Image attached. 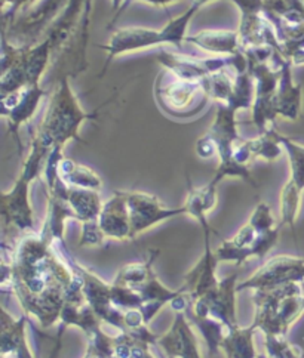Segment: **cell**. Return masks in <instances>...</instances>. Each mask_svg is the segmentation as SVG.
<instances>
[{
	"label": "cell",
	"mask_w": 304,
	"mask_h": 358,
	"mask_svg": "<svg viewBox=\"0 0 304 358\" xmlns=\"http://www.w3.org/2000/svg\"><path fill=\"white\" fill-rule=\"evenodd\" d=\"M8 261L12 266L11 293L25 314L34 315L45 329L53 327L60 322L66 293L74 280L69 264L42 231L22 234L11 248Z\"/></svg>",
	"instance_id": "1"
},
{
	"label": "cell",
	"mask_w": 304,
	"mask_h": 358,
	"mask_svg": "<svg viewBox=\"0 0 304 358\" xmlns=\"http://www.w3.org/2000/svg\"><path fill=\"white\" fill-rule=\"evenodd\" d=\"M97 119L98 110L85 111L70 85L69 74L61 76L54 92L49 95L45 116L32 138L48 151L55 145L66 147L70 141L85 144L79 135L81 126L88 120Z\"/></svg>",
	"instance_id": "2"
},
{
	"label": "cell",
	"mask_w": 304,
	"mask_h": 358,
	"mask_svg": "<svg viewBox=\"0 0 304 358\" xmlns=\"http://www.w3.org/2000/svg\"><path fill=\"white\" fill-rule=\"evenodd\" d=\"M202 9V6L196 2L190 5L183 14L179 17L171 18L162 29H150V27H122L116 29L111 33L110 39L106 45L99 48L106 50V61L103 66V76L107 71V67L113 62V59L126 55L147 50L151 48L160 46H175L181 48L188 37V25L195 18V15Z\"/></svg>",
	"instance_id": "3"
},
{
	"label": "cell",
	"mask_w": 304,
	"mask_h": 358,
	"mask_svg": "<svg viewBox=\"0 0 304 358\" xmlns=\"http://www.w3.org/2000/svg\"><path fill=\"white\" fill-rule=\"evenodd\" d=\"M48 152V150L32 138L30 151L22 162L14 185L9 191H4L0 196L5 228L4 233H6L8 229H15L22 234L34 231V212L30 200V188L36 179H39L43 173Z\"/></svg>",
	"instance_id": "4"
},
{
	"label": "cell",
	"mask_w": 304,
	"mask_h": 358,
	"mask_svg": "<svg viewBox=\"0 0 304 358\" xmlns=\"http://www.w3.org/2000/svg\"><path fill=\"white\" fill-rule=\"evenodd\" d=\"M254 326L263 335L286 338L304 315V283H291L264 292H252Z\"/></svg>",
	"instance_id": "5"
},
{
	"label": "cell",
	"mask_w": 304,
	"mask_h": 358,
	"mask_svg": "<svg viewBox=\"0 0 304 358\" xmlns=\"http://www.w3.org/2000/svg\"><path fill=\"white\" fill-rule=\"evenodd\" d=\"M237 113L239 111H236L230 106L217 104L214 120L209 126V129L207 131L215 145H217L219 152V166L209 181V184L214 187H219L227 178H237L252 187L257 185L254 176L251 173L249 166H242L232 160L235 145L242 139L239 136L237 131Z\"/></svg>",
	"instance_id": "6"
},
{
	"label": "cell",
	"mask_w": 304,
	"mask_h": 358,
	"mask_svg": "<svg viewBox=\"0 0 304 358\" xmlns=\"http://www.w3.org/2000/svg\"><path fill=\"white\" fill-rule=\"evenodd\" d=\"M155 98L162 111L175 119L198 116L208 101L200 82L180 79L165 69L155 82Z\"/></svg>",
	"instance_id": "7"
},
{
	"label": "cell",
	"mask_w": 304,
	"mask_h": 358,
	"mask_svg": "<svg viewBox=\"0 0 304 358\" xmlns=\"http://www.w3.org/2000/svg\"><path fill=\"white\" fill-rule=\"evenodd\" d=\"M69 0H37L15 18L2 36L15 46H33L45 39L46 33L67 8Z\"/></svg>",
	"instance_id": "8"
},
{
	"label": "cell",
	"mask_w": 304,
	"mask_h": 358,
	"mask_svg": "<svg viewBox=\"0 0 304 358\" xmlns=\"http://www.w3.org/2000/svg\"><path fill=\"white\" fill-rule=\"evenodd\" d=\"M94 0H69V5L62 12L58 21L46 33L45 39L53 48L54 59L60 57L73 42L79 41V50L85 59L88 43V27H90V15L92 12Z\"/></svg>",
	"instance_id": "9"
},
{
	"label": "cell",
	"mask_w": 304,
	"mask_h": 358,
	"mask_svg": "<svg viewBox=\"0 0 304 358\" xmlns=\"http://www.w3.org/2000/svg\"><path fill=\"white\" fill-rule=\"evenodd\" d=\"M291 283H304V258L277 255L265 261L252 275L237 285V290L264 292Z\"/></svg>",
	"instance_id": "10"
},
{
	"label": "cell",
	"mask_w": 304,
	"mask_h": 358,
	"mask_svg": "<svg viewBox=\"0 0 304 358\" xmlns=\"http://www.w3.org/2000/svg\"><path fill=\"white\" fill-rule=\"evenodd\" d=\"M46 96L48 92L42 85H29L18 92L0 96V107H2V116L8 123V134L15 139L20 155L22 152L20 139L21 126L33 119L39 104Z\"/></svg>",
	"instance_id": "11"
},
{
	"label": "cell",
	"mask_w": 304,
	"mask_h": 358,
	"mask_svg": "<svg viewBox=\"0 0 304 358\" xmlns=\"http://www.w3.org/2000/svg\"><path fill=\"white\" fill-rule=\"evenodd\" d=\"M126 201H128L131 231L132 238L148 231L153 227L186 215L183 206L167 208L155 194L143 193V191H126Z\"/></svg>",
	"instance_id": "12"
},
{
	"label": "cell",
	"mask_w": 304,
	"mask_h": 358,
	"mask_svg": "<svg viewBox=\"0 0 304 358\" xmlns=\"http://www.w3.org/2000/svg\"><path fill=\"white\" fill-rule=\"evenodd\" d=\"M162 69L168 70L174 76L184 80L200 82L208 74L217 73L220 70L232 69L233 57H209V58H192L181 54L171 52V50H159L156 55Z\"/></svg>",
	"instance_id": "13"
},
{
	"label": "cell",
	"mask_w": 304,
	"mask_h": 358,
	"mask_svg": "<svg viewBox=\"0 0 304 358\" xmlns=\"http://www.w3.org/2000/svg\"><path fill=\"white\" fill-rule=\"evenodd\" d=\"M186 311L174 313V320L167 334L159 335L156 347L167 358H202L200 342Z\"/></svg>",
	"instance_id": "14"
},
{
	"label": "cell",
	"mask_w": 304,
	"mask_h": 358,
	"mask_svg": "<svg viewBox=\"0 0 304 358\" xmlns=\"http://www.w3.org/2000/svg\"><path fill=\"white\" fill-rule=\"evenodd\" d=\"M204 240L205 250L196 265L186 274L183 285L190 301L204 298L220 283V278L217 277V266L220 262L215 257V252L211 249V236H204Z\"/></svg>",
	"instance_id": "15"
},
{
	"label": "cell",
	"mask_w": 304,
	"mask_h": 358,
	"mask_svg": "<svg viewBox=\"0 0 304 358\" xmlns=\"http://www.w3.org/2000/svg\"><path fill=\"white\" fill-rule=\"evenodd\" d=\"M98 224L107 240H134L126 191H115L111 197L104 201L103 209H101L98 216Z\"/></svg>",
	"instance_id": "16"
},
{
	"label": "cell",
	"mask_w": 304,
	"mask_h": 358,
	"mask_svg": "<svg viewBox=\"0 0 304 358\" xmlns=\"http://www.w3.org/2000/svg\"><path fill=\"white\" fill-rule=\"evenodd\" d=\"M237 273H232L224 278H220L219 286L211 290L208 295L200 298L208 306L211 317L220 320L226 329L237 327L236 302H237Z\"/></svg>",
	"instance_id": "17"
},
{
	"label": "cell",
	"mask_w": 304,
	"mask_h": 358,
	"mask_svg": "<svg viewBox=\"0 0 304 358\" xmlns=\"http://www.w3.org/2000/svg\"><path fill=\"white\" fill-rule=\"evenodd\" d=\"M0 355L5 358H34L25 335V324L27 317L20 318L12 317L5 308L0 314Z\"/></svg>",
	"instance_id": "18"
},
{
	"label": "cell",
	"mask_w": 304,
	"mask_h": 358,
	"mask_svg": "<svg viewBox=\"0 0 304 358\" xmlns=\"http://www.w3.org/2000/svg\"><path fill=\"white\" fill-rule=\"evenodd\" d=\"M281 79L276 91L277 116L284 120L296 122L300 117L303 106V86L294 80L293 64L282 58L281 61Z\"/></svg>",
	"instance_id": "19"
},
{
	"label": "cell",
	"mask_w": 304,
	"mask_h": 358,
	"mask_svg": "<svg viewBox=\"0 0 304 358\" xmlns=\"http://www.w3.org/2000/svg\"><path fill=\"white\" fill-rule=\"evenodd\" d=\"M187 197L183 204V208L186 210V215H188L190 218H193L198 221L200 225L202 231H204V236L212 234V228L208 222V213L215 209L219 201V188L212 187L209 184L196 188L190 181H187Z\"/></svg>",
	"instance_id": "20"
},
{
	"label": "cell",
	"mask_w": 304,
	"mask_h": 358,
	"mask_svg": "<svg viewBox=\"0 0 304 358\" xmlns=\"http://www.w3.org/2000/svg\"><path fill=\"white\" fill-rule=\"evenodd\" d=\"M186 43L193 45L212 57H233L242 50L239 34L233 30H202L188 36Z\"/></svg>",
	"instance_id": "21"
},
{
	"label": "cell",
	"mask_w": 304,
	"mask_h": 358,
	"mask_svg": "<svg viewBox=\"0 0 304 358\" xmlns=\"http://www.w3.org/2000/svg\"><path fill=\"white\" fill-rule=\"evenodd\" d=\"M67 199L76 215V221H79L82 224L98 220L104 204V201L101 200L99 191L86 188L69 187Z\"/></svg>",
	"instance_id": "22"
},
{
	"label": "cell",
	"mask_w": 304,
	"mask_h": 358,
	"mask_svg": "<svg viewBox=\"0 0 304 358\" xmlns=\"http://www.w3.org/2000/svg\"><path fill=\"white\" fill-rule=\"evenodd\" d=\"M60 178L67 187L95 191H101L103 188V179L92 168L66 157L60 163Z\"/></svg>",
	"instance_id": "23"
},
{
	"label": "cell",
	"mask_w": 304,
	"mask_h": 358,
	"mask_svg": "<svg viewBox=\"0 0 304 358\" xmlns=\"http://www.w3.org/2000/svg\"><path fill=\"white\" fill-rule=\"evenodd\" d=\"M256 331L257 329L252 324L248 327L237 326L227 330L221 345V350L226 352L227 358H257L258 352L254 342Z\"/></svg>",
	"instance_id": "24"
},
{
	"label": "cell",
	"mask_w": 304,
	"mask_h": 358,
	"mask_svg": "<svg viewBox=\"0 0 304 358\" xmlns=\"http://www.w3.org/2000/svg\"><path fill=\"white\" fill-rule=\"evenodd\" d=\"M263 14L272 25H304V0H263Z\"/></svg>",
	"instance_id": "25"
},
{
	"label": "cell",
	"mask_w": 304,
	"mask_h": 358,
	"mask_svg": "<svg viewBox=\"0 0 304 358\" xmlns=\"http://www.w3.org/2000/svg\"><path fill=\"white\" fill-rule=\"evenodd\" d=\"M279 136L281 134L272 126L265 132L258 134L257 138L247 139V144L249 147L252 157L263 159L269 163L279 160L285 155V150L282 147Z\"/></svg>",
	"instance_id": "26"
},
{
	"label": "cell",
	"mask_w": 304,
	"mask_h": 358,
	"mask_svg": "<svg viewBox=\"0 0 304 358\" xmlns=\"http://www.w3.org/2000/svg\"><path fill=\"white\" fill-rule=\"evenodd\" d=\"M200 85L207 98L217 104H229L235 92V78L227 70L208 74L200 80Z\"/></svg>",
	"instance_id": "27"
},
{
	"label": "cell",
	"mask_w": 304,
	"mask_h": 358,
	"mask_svg": "<svg viewBox=\"0 0 304 358\" xmlns=\"http://www.w3.org/2000/svg\"><path fill=\"white\" fill-rule=\"evenodd\" d=\"M303 191L291 181H286L281 188L279 193V215H281V227L286 225L291 231H296V224L301 209Z\"/></svg>",
	"instance_id": "28"
},
{
	"label": "cell",
	"mask_w": 304,
	"mask_h": 358,
	"mask_svg": "<svg viewBox=\"0 0 304 358\" xmlns=\"http://www.w3.org/2000/svg\"><path fill=\"white\" fill-rule=\"evenodd\" d=\"M158 255H159L158 250H151L147 261L132 262V264L123 265L120 270L118 271L116 278H115V281H113V283L128 286V287H132V289L137 290L150 277V274L155 271L153 264L158 258Z\"/></svg>",
	"instance_id": "29"
},
{
	"label": "cell",
	"mask_w": 304,
	"mask_h": 358,
	"mask_svg": "<svg viewBox=\"0 0 304 358\" xmlns=\"http://www.w3.org/2000/svg\"><path fill=\"white\" fill-rule=\"evenodd\" d=\"M190 322H192L200 331L202 338H204V341L207 343L209 355H217L221 350L223 341L227 334L226 326L220 322V320L214 318L211 315H208V317L190 315Z\"/></svg>",
	"instance_id": "30"
},
{
	"label": "cell",
	"mask_w": 304,
	"mask_h": 358,
	"mask_svg": "<svg viewBox=\"0 0 304 358\" xmlns=\"http://www.w3.org/2000/svg\"><path fill=\"white\" fill-rule=\"evenodd\" d=\"M137 292L141 295L144 303L156 302V303H162L165 306H168V305H171V302L175 298H179L180 295H183V293H186V289L183 286L179 290L167 287L159 280L156 273L153 271L150 274V277L144 281V283L137 289Z\"/></svg>",
	"instance_id": "31"
},
{
	"label": "cell",
	"mask_w": 304,
	"mask_h": 358,
	"mask_svg": "<svg viewBox=\"0 0 304 358\" xmlns=\"http://www.w3.org/2000/svg\"><path fill=\"white\" fill-rule=\"evenodd\" d=\"M279 138L289 166L288 181L297 185L304 193V145L282 134Z\"/></svg>",
	"instance_id": "32"
},
{
	"label": "cell",
	"mask_w": 304,
	"mask_h": 358,
	"mask_svg": "<svg viewBox=\"0 0 304 358\" xmlns=\"http://www.w3.org/2000/svg\"><path fill=\"white\" fill-rule=\"evenodd\" d=\"M256 98V83L248 69L236 71L235 74V92L229 104L236 111L251 110Z\"/></svg>",
	"instance_id": "33"
},
{
	"label": "cell",
	"mask_w": 304,
	"mask_h": 358,
	"mask_svg": "<svg viewBox=\"0 0 304 358\" xmlns=\"http://www.w3.org/2000/svg\"><path fill=\"white\" fill-rule=\"evenodd\" d=\"M264 348L265 354L270 358H301L303 347L291 343L286 338L281 336H269L264 335Z\"/></svg>",
	"instance_id": "34"
},
{
	"label": "cell",
	"mask_w": 304,
	"mask_h": 358,
	"mask_svg": "<svg viewBox=\"0 0 304 358\" xmlns=\"http://www.w3.org/2000/svg\"><path fill=\"white\" fill-rule=\"evenodd\" d=\"M111 302L123 311L140 310L144 305L141 295L135 289L116 283H111Z\"/></svg>",
	"instance_id": "35"
},
{
	"label": "cell",
	"mask_w": 304,
	"mask_h": 358,
	"mask_svg": "<svg viewBox=\"0 0 304 358\" xmlns=\"http://www.w3.org/2000/svg\"><path fill=\"white\" fill-rule=\"evenodd\" d=\"M248 222L254 227L257 234L272 231L273 228L277 227L276 221H275V216L272 213V208L265 201H260L257 204L254 210H252Z\"/></svg>",
	"instance_id": "36"
},
{
	"label": "cell",
	"mask_w": 304,
	"mask_h": 358,
	"mask_svg": "<svg viewBox=\"0 0 304 358\" xmlns=\"http://www.w3.org/2000/svg\"><path fill=\"white\" fill-rule=\"evenodd\" d=\"M106 240L107 238L98 224V220L82 224L79 248H99L104 245Z\"/></svg>",
	"instance_id": "37"
},
{
	"label": "cell",
	"mask_w": 304,
	"mask_h": 358,
	"mask_svg": "<svg viewBox=\"0 0 304 358\" xmlns=\"http://www.w3.org/2000/svg\"><path fill=\"white\" fill-rule=\"evenodd\" d=\"M256 237H257V231L254 229V227H252L249 222H247L237 229V233L232 238H227V240H229L232 246L244 249L251 246L252 243H254Z\"/></svg>",
	"instance_id": "38"
},
{
	"label": "cell",
	"mask_w": 304,
	"mask_h": 358,
	"mask_svg": "<svg viewBox=\"0 0 304 358\" xmlns=\"http://www.w3.org/2000/svg\"><path fill=\"white\" fill-rule=\"evenodd\" d=\"M195 151L199 159H204V160H209L212 157H215L219 155L217 152V145L212 141V138L205 134L202 135L198 141H196V145H195Z\"/></svg>",
	"instance_id": "39"
},
{
	"label": "cell",
	"mask_w": 304,
	"mask_h": 358,
	"mask_svg": "<svg viewBox=\"0 0 304 358\" xmlns=\"http://www.w3.org/2000/svg\"><path fill=\"white\" fill-rule=\"evenodd\" d=\"M151 345L134 339L132 347V358H156L155 354L151 352Z\"/></svg>",
	"instance_id": "40"
},
{
	"label": "cell",
	"mask_w": 304,
	"mask_h": 358,
	"mask_svg": "<svg viewBox=\"0 0 304 358\" xmlns=\"http://www.w3.org/2000/svg\"><path fill=\"white\" fill-rule=\"evenodd\" d=\"M135 2H141V3H147V5H151L155 8H167V6H171L174 3H179L181 2V0H132L131 3H135Z\"/></svg>",
	"instance_id": "41"
},
{
	"label": "cell",
	"mask_w": 304,
	"mask_h": 358,
	"mask_svg": "<svg viewBox=\"0 0 304 358\" xmlns=\"http://www.w3.org/2000/svg\"><path fill=\"white\" fill-rule=\"evenodd\" d=\"M289 62L293 64V67H301L304 66V46L297 49L296 52L289 57Z\"/></svg>",
	"instance_id": "42"
},
{
	"label": "cell",
	"mask_w": 304,
	"mask_h": 358,
	"mask_svg": "<svg viewBox=\"0 0 304 358\" xmlns=\"http://www.w3.org/2000/svg\"><path fill=\"white\" fill-rule=\"evenodd\" d=\"M83 358H118V357H109V355H106V354H103V352L97 351V350L92 348V347H88V348H86V354H85Z\"/></svg>",
	"instance_id": "43"
},
{
	"label": "cell",
	"mask_w": 304,
	"mask_h": 358,
	"mask_svg": "<svg viewBox=\"0 0 304 358\" xmlns=\"http://www.w3.org/2000/svg\"><path fill=\"white\" fill-rule=\"evenodd\" d=\"M126 3V0H110V5H111V9L113 10H115L116 12V14H118V12L123 8V5Z\"/></svg>",
	"instance_id": "44"
},
{
	"label": "cell",
	"mask_w": 304,
	"mask_h": 358,
	"mask_svg": "<svg viewBox=\"0 0 304 358\" xmlns=\"http://www.w3.org/2000/svg\"><path fill=\"white\" fill-rule=\"evenodd\" d=\"M195 2H198L202 8H204L205 5H208V3H211V2H215V0H195Z\"/></svg>",
	"instance_id": "45"
},
{
	"label": "cell",
	"mask_w": 304,
	"mask_h": 358,
	"mask_svg": "<svg viewBox=\"0 0 304 358\" xmlns=\"http://www.w3.org/2000/svg\"><path fill=\"white\" fill-rule=\"evenodd\" d=\"M257 358H270V357H269L268 354H265V352H258Z\"/></svg>",
	"instance_id": "46"
}]
</instances>
